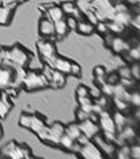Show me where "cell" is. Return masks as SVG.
Segmentation results:
<instances>
[{
    "mask_svg": "<svg viewBox=\"0 0 140 159\" xmlns=\"http://www.w3.org/2000/svg\"><path fill=\"white\" fill-rule=\"evenodd\" d=\"M0 52L3 56V65H9L15 68L19 66L27 69L32 58V54L25 48L17 45V44L12 48H0Z\"/></svg>",
    "mask_w": 140,
    "mask_h": 159,
    "instance_id": "6da1fadb",
    "label": "cell"
},
{
    "mask_svg": "<svg viewBox=\"0 0 140 159\" xmlns=\"http://www.w3.org/2000/svg\"><path fill=\"white\" fill-rule=\"evenodd\" d=\"M27 92H34V90H41V89L49 88V81L45 77L42 72L36 70H27L25 76L23 80L21 85Z\"/></svg>",
    "mask_w": 140,
    "mask_h": 159,
    "instance_id": "7a4b0ae2",
    "label": "cell"
},
{
    "mask_svg": "<svg viewBox=\"0 0 140 159\" xmlns=\"http://www.w3.org/2000/svg\"><path fill=\"white\" fill-rule=\"evenodd\" d=\"M19 123H20V126L32 130L36 135H40L48 126L46 122H45V118H42L40 114H36V113L34 114L23 113L21 116H20Z\"/></svg>",
    "mask_w": 140,
    "mask_h": 159,
    "instance_id": "3957f363",
    "label": "cell"
},
{
    "mask_svg": "<svg viewBox=\"0 0 140 159\" xmlns=\"http://www.w3.org/2000/svg\"><path fill=\"white\" fill-rule=\"evenodd\" d=\"M2 154H4L7 158L11 159H31L33 158L32 151L27 145L23 143H17V142H9L6 146L2 148Z\"/></svg>",
    "mask_w": 140,
    "mask_h": 159,
    "instance_id": "277c9868",
    "label": "cell"
},
{
    "mask_svg": "<svg viewBox=\"0 0 140 159\" xmlns=\"http://www.w3.org/2000/svg\"><path fill=\"white\" fill-rule=\"evenodd\" d=\"M63 134H65V126L59 122H54L50 126H46V129L37 137L40 138V141L48 143V145L58 146V142Z\"/></svg>",
    "mask_w": 140,
    "mask_h": 159,
    "instance_id": "5b68a950",
    "label": "cell"
},
{
    "mask_svg": "<svg viewBox=\"0 0 140 159\" xmlns=\"http://www.w3.org/2000/svg\"><path fill=\"white\" fill-rule=\"evenodd\" d=\"M37 51H38L40 57L42 58L44 64H46L49 66L53 65L54 60L58 56L54 44L52 41H49V40H40L37 43Z\"/></svg>",
    "mask_w": 140,
    "mask_h": 159,
    "instance_id": "8992f818",
    "label": "cell"
},
{
    "mask_svg": "<svg viewBox=\"0 0 140 159\" xmlns=\"http://www.w3.org/2000/svg\"><path fill=\"white\" fill-rule=\"evenodd\" d=\"M42 73L45 74V77L49 81V88H53V89H59V88H63L65 84H66V78L61 72H58L57 69L54 68H50L49 65L45 64L44 65V69H42Z\"/></svg>",
    "mask_w": 140,
    "mask_h": 159,
    "instance_id": "52a82bcc",
    "label": "cell"
},
{
    "mask_svg": "<svg viewBox=\"0 0 140 159\" xmlns=\"http://www.w3.org/2000/svg\"><path fill=\"white\" fill-rule=\"evenodd\" d=\"M78 154L85 159H102L103 158V152L99 150V147L94 143L93 139H90L86 143L79 146Z\"/></svg>",
    "mask_w": 140,
    "mask_h": 159,
    "instance_id": "ba28073f",
    "label": "cell"
},
{
    "mask_svg": "<svg viewBox=\"0 0 140 159\" xmlns=\"http://www.w3.org/2000/svg\"><path fill=\"white\" fill-rule=\"evenodd\" d=\"M98 122H99V127L103 130V134H118L112 116L107 110H103L102 113L98 114Z\"/></svg>",
    "mask_w": 140,
    "mask_h": 159,
    "instance_id": "9c48e42d",
    "label": "cell"
},
{
    "mask_svg": "<svg viewBox=\"0 0 140 159\" xmlns=\"http://www.w3.org/2000/svg\"><path fill=\"white\" fill-rule=\"evenodd\" d=\"M78 126L81 129V133L85 137H87L89 139H93L97 134H99V131H101V127H99L97 121H93V119H90V118L79 121Z\"/></svg>",
    "mask_w": 140,
    "mask_h": 159,
    "instance_id": "30bf717a",
    "label": "cell"
},
{
    "mask_svg": "<svg viewBox=\"0 0 140 159\" xmlns=\"http://www.w3.org/2000/svg\"><path fill=\"white\" fill-rule=\"evenodd\" d=\"M40 9L44 11L45 16H46L48 19H50L53 23L65 19V13L62 11V8L59 6H56V4H42V6L40 7Z\"/></svg>",
    "mask_w": 140,
    "mask_h": 159,
    "instance_id": "8fae6325",
    "label": "cell"
},
{
    "mask_svg": "<svg viewBox=\"0 0 140 159\" xmlns=\"http://www.w3.org/2000/svg\"><path fill=\"white\" fill-rule=\"evenodd\" d=\"M38 32L42 37L49 39V37H54L56 36V29H54V23L48 17H42L40 20L38 24Z\"/></svg>",
    "mask_w": 140,
    "mask_h": 159,
    "instance_id": "7c38bea8",
    "label": "cell"
},
{
    "mask_svg": "<svg viewBox=\"0 0 140 159\" xmlns=\"http://www.w3.org/2000/svg\"><path fill=\"white\" fill-rule=\"evenodd\" d=\"M94 139V143L99 147V150H101L103 154H107V155H112L115 152V145L112 142H108L106 138L102 137L101 134H97L95 137L93 138Z\"/></svg>",
    "mask_w": 140,
    "mask_h": 159,
    "instance_id": "4fadbf2b",
    "label": "cell"
},
{
    "mask_svg": "<svg viewBox=\"0 0 140 159\" xmlns=\"http://www.w3.org/2000/svg\"><path fill=\"white\" fill-rule=\"evenodd\" d=\"M13 107V102L11 99V96L7 94L6 92H0V118L4 119L8 113L12 110Z\"/></svg>",
    "mask_w": 140,
    "mask_h": 159,
    "instance_id": "5bb4252c",
    "label": "cell"
},
{
    "mask_svg": "<svg viewBox=\"0 0 140 159\" xmlns=\"http://www.w3.org/2000/svg\"><path fill=\"white\" fill-rule=\"evenodd\" d=\"M58 146L61 147V148H63V150H66V151L78 154L79 146H81V145H79L77 141H74V139L68 137L66 134H63V135L61 137V139H59V142H58Z\"/></svg>",
    "mask_w": 140,
    "mask_h": 159,
    "instance_id": "9a60e30c",
    "label": "cell"
},
{
    "mask_svg": "<svg viewBox=\"0 0 140 159\" xmlns=\"http://www.w3.org/2000/svg\"><path fill=\"white\" fill-rule=\"evenodd\" d=\"M17 4H9V6H3L0 4V25H7L11 23L12 15L16 9Z\"/></svg>",
    "mask_w": 140,
    "mask_h": 159,
    "instance_id": "2e32d148",
    "label": "cell"
},
{
    "mask_svg": "<svg viewBox=\"0 0 140 159\" xmlns=\"http://www.w3.org/2000/svg\"><path fill=\"white\" fill-rule=\"evenodd\" d=\"M72 65H73V61H70V60L65 58V57L57 56L56 60H54V62H53V65L50 68L57 69L58 72H61L63 74H70L72 73Z\"/></svg>",
    "mask_w": 140,
    "mask_h": 159,
    "instance_id": "e0dca14e",
    "label": "cell"
},
{
    "mask_svg": "<svg viewBox=\"0 0 140 159\" xmlns=\"http://www.w3.org/2000/svg\"><path fill=\"white\" fill-rule=\"evenodd\" d=\"M111 49L115 52V53H123V52H127L129 48V44L126 41V40H123L122 37H112L111 41L108 44Z\"/></svg>",
    "mask_w": 140,
    "mask_h": 159,
    "instance_id": "ac0fdd59",
    "label": "cell"
},
{
    "mask_svg": "<svg viewBox=\"0 0 140 159\" xmlns=\"http://www.w3.org/2000/svg\"><path fill=\"white\" fill-rule=\"evenodd\" d=\"M61 8H62L63 13L68 15V16H73V17H76L77 20L82 19V13H81V11L78 9V7L76 6V4H73L70 2H65L61 6Z\"/></svg>",
    "mask_w": 140,
    "mask_h": 159,
    "instance_id": "d6986e66",
    "label": "cell"
},
{
    "mask_svg": "<svg viewBox=\"0 0 140 159\" xmlns=\"http://www.w3.org/2000/svg\"><path fill=\"white\" fill-rule=\"evenodd\" d=\"M112 119H114V123H115V127H116V133L119 131H122L124 127H126L128 125V122H129V119L124 116L123 111H119L116 110L114 113V116H112Z\"/></svg>",
    "mask_w": 140,
    "mask_h": 159,
    "instance_id": "ffe728a7",
    "label": "cell"
},
{
    "mask_svg": "<svg viewBox=\"0 0 140 159\" xmlns=\"http://www.w3.org/2000/svg\"><path fill=\"white\" fill-rule=\"evenodd\" d=\"M54 29H56V37L57 39H63L69 33V27L66 24V19L58 20L54 23Z\"/></svg>",
    "mask_w": 140,
    "mask_h": 159,
    "instance_id": "44dd1931",
    "label": "cell"
},
{
    "mask_svg": "<svg viewBox=\"0 0 140 159\" xmlns=\"http://www.w3.org/2000/svg\"><path fill=\"white\" fill-rule=\"evenodd\" d=\"M77 31L81 33V34H83V36H89V34H91L93 32H94V25L91 23H89V21H86V20H78L77 21Z\"/></svg>",
    "mask_w": 140,
    "mask_h": 159,
    "instance_id": "7402d4cb",
    "label": "cell"
},
{
    "mask_svg": "<svg viewBox=\"0 0 140 159\" xmlns=\"http://www.w3.org/2000/svg\"><path fill=\"white\" fill-rule=\"evenodd\" d=\"M65 134H66L68 137H70L72 139H74V141H77V139L82 135L78 123H70V125H68L66 127H65Z\"/></svg>",
    "mask_w": 140,
    "mask_h": 159,
    "instance_id": "603a6c76",
    "label": "cell"
},
{
    "mask_svg": "<svg viewBox=\"0 0 140 159\" xmlns=\"http://www.w3.org/2000/svg\"><path fill=\"white\" fill-rule=\"evenodd\" d=\"M131 19L132 16L129 15L128 11H124V12H115V16H114V20L119 24H122L123 27L128 25V24H131Z\"/></svg>",
    "mask_w": 140,
    "mask_h": 159,
    "instance_id": "cb8c5ba5",
    "label": "cell"
},
{
    "mask_svg": "<svg viewBox=\"0 0 140 159\" xmlns=\"http://www.w3.org/2000/svg\"><path fill=\"white\" fill-rule=\"evenodd\" d=\"M116 157L119 159L131 158V148H129V146L126 145V143H123V145H119V148L116 150Z\"/></svg>",
    "mask_w": 140,
    "mask_h": 159,
    "instance_id": "d4e9b609",
    "label": "cell"
},
{
    "mask_svg": "<svg viewBox=\"0 0 140 159\" xmlns=\"http://www.w3.org/2000/svg\"><path fill=\"white\" fill-rule=\"evenodd\" d=\"M114 105L116 107V110H119V111H127L128 110V102L124 101L122 98L114 97Z\"/></svg>",
    "mask_w": 140,
    "mask_h": 159,
    "instance_id": "484cf974",
    "label": "cell"
},
{
    "mask_svg": "<svg viewBox=\"0 0 140 159\" xmlns=\"http://www.w3.org/2000/svg\"><path fill=\"white\" fill-rule=\"evenodd\" d=\"M107 28H108V31L112 32V33H122L124 31V27L122 24L116 23L115 20H111L110 23H107Z\"/></svg>",
    "mask_w": 140,
    "mask_h": 159,
    "instance_id": "4316f807",
    "label": "cell"
},
{
    "mask_svg": "<svg viewBox=\"0 0 140 159\" xmlns=\"http://www.w3.org/2000/svg\"><path fill=\"white\" fill-rule=\"evenodd\" d=\"M128 103H131V105L136 106V107H140V92H131L129 93Z\"/></svg>",
    "mask_w": 140,
    "mask_h": 159,
    "instance_id": "83f0119b",
    "label": "cell"
},
{
    "mask_svg": "<svg viewBox=\"0 0 140 159\" xmlns=\"http://www.w3.org/2000/svg\"><path fill=\"white\" fill-rule=\"evenodd\" d=\"M119 78H132L131 76V68L128 66H122L119 69Z\"/></svg>",
    "mask_w": 140,
    "mask_h": 159,
    "instance_id": "f1b7e54d",
    "label": "cell"
},
{
    "mask_svg": "<svg viewBox=\"0 0 140 159\" xmlns=\"http://www.w3.org/2000/svg\"><path fill=\"white\" fill-rule=\"evenodd\" d=\"M127 52H128L129 58L135 60V61H139V60H140V51H139L136 47H135V48H129Z\"/></svg>",
    "mask_w": 140,
    "mask_h": 159,
    "instance_id": "f546056e",
    "label": "cell"
},
{
    "mask_svg": "<svg viewBox=\"0 0 140 159\" xmlns=\"http://www.w3.org/2000/svg\"><path fill=\"white\" fill-rule=\"evenodd\" d=\"M94 103H97V105H98V106H101L103 110H106V109H107V105H108L107 96H104V94H103V96H102V97H99Z\"/></svg>",
    "mask_w": 140,
    "mask_h": 159,
    "instance_id": "4dcf8cb0",
    "label": "cell"
},
{
    "mask_svg": "<svg viewBox=\"0 0 140 159\" xmlns=\"http://www.w3.org/2000/svg\"><path fill=\"white\" fill-rule=\"evenodd\" d=\"M81 74H82V69H81V66H79L77 62H73V65H72V73H70V76L81 77Z\"/></svg>",
    "mask_w": 140,
    "mask_h": 159,
    "instance_id": "1f68e13d",
    "label": "cell"
},
{
    "mask_svg": "<svg viewBox=\"0 0 140 159\" xmlns=\"http://www.w3.org/2000/svg\"><path fill=\"white\" fill-rule=\"evenodd\" d=\"M131 76L135 80H140V65L139 64H133L131 66Z\"/></svg>",
    "mask_w": 140,
    "mask_h": 159,
    "instance_id": "d6a6232c",
    "label": "cell"
},
{
    "mask_svg": "<svg viewBox=\"0 0 140 159\" xmlns=\"http://www.w3.org/2000/svg\"><path fill=\"white\" fill-rule=\"evenodd\" d=\"M89 96H90V92L86 86L81 85L77 88V97H89Z\"/></svg>",
    "mask_w": 140,
    "mask_h": 159,
    "instance_id": "836d02e7",
    "label": "cell"
},
{
    "mask_svg": "<svg viewBox=\"0 0 140 159\" xmlns=\"http://www.w3.org/2000/svg\"><path fill=\"white\" fill-rule=\"evenodd\" d=\"M95 27H97V31L99 32V33H106V32H108V28H107V24L104 23V21H99L95 24Z\"/></svg>",
    "mask_w": 140,
    "mask_h": 159,
    "instance_id": "e575fe53",
    "label": "cell"
},
{
    "mask_svg": "<svg viewBox=\"0 0 140 159\" xmlns=\"http://www.w3.org/2000/svg\"><path fill=\"white\" fill-rule=\"evenodd\" d=\"M131 158H135V159H140V145H135V146H131Z\"/></svg>",
    "mask_w": 140,
    "mask_h": 159,
    "instance_id": "d590c367",
    "label": "cell"
},
{
    "mask_svg": "<svg viewBox=\"0 0 140 159\" xmlns=\"http://www.w3.org/2000/svg\"><path fill=\"white\" fill-rule=\"evenodd\" d=\"M77 21L78 20L76 17H73V16H68L66 17V24H68L69 29H76L77 28Z\"/></svg>",
    "mask_w": 140,
    "mask_h": 159,
    "instance_id": "8d00e7d4",
    "label": "cell"
},
{
    "mask_svg": "<svg viewBox=\"0 0 140 159\" xmlns=\"http://www.w3.org/2000/svg\"><path fill=\"white\" fill-rule=\"evenodd\" d=\"M106 82H108L110 85H116V84H119V76L118 74H111V76L106 77Z\"/></svg>",
    "mask_w": 140,
    "mask_h": 159,
    "instance_id": "74e56055",
    "label": "cell"
},
{
    "mask_svg": "<svg viewBox=\"0 0 140 159\" xmlns=\"http://www.w3.org/2000/svg\"><path fill=\"white\" fill-rule=\"evenodd\" d=\"M131 24L133 25V28H136L138 31H140V13H138L136 16H133L131 19Z\"/></svg>",
    "mask_w": 140,
    "mask_h": 159,
    "instance_id": "f35d334b",
    "label": "cell"
},
{
    "mask_svg": "<svg viewBox=\"0 0 140 159\" xmlns=\"http://www.w3.org/2000/svg\"><path fill=\"white\" fill-rule=\"evenodd\" d=\"M3 65V56H2V52H0V66Z\"/></svg>",
    "mask_w": 140,
    "mask_h": 159,
    "instance_id": "ab89813d",
    "label": "cell"
},
{
    "mask_svg": "<svg viewBox=\"0 0 140 159\" xmlns=\"http://www.w3.org/2000/svg\"><path fill=\"white\" fill-rule=\"evenodd\" d=\"M2 137H3V127L0 125V139H2Z\"/></svg>",
    "mask_w": 140,
    "mask_h": 159,
    "instance_id": "60d3db41",
    "label": "cell"
},
{
    "mask_svg": "<svg viewBox=\"0 0 140 159\" xmlns=\"http://www.w3.org/2000/svg\"><path fill=\"white\" fill-rule=\"evenodd\" d=\"M110 2H111V3H120L122 0H110Z\"/></svg>",
    "mask_w": 140,
    "mask_h": 159,
    "instance_id": "b9f144b4",
    "label": "cell"
},
{
    "mask_svg": "<svg viewBox=\"0 0 140 159\" xmlns=\"http://www.w3.org/2000/svg\"><path fill=\"white\" fill-rule=\"evenodd\" d=\"M136 48H138V49H139V51H140V43L138 44V47H136Z\"/></svg>",
    "mask_w": 140,
    "mask_h": 159,
    "instance_id": "7bdbcfd3",
    "label": "cell"
},
{
    "mask_svg": "<svg viewBox=\"0 0 140 159\" xmlns=\"http://www.w3.org/2000/svg\"><path fill=\"white\" fill-rule=\"evenodd\" d=\"M139 92H140V86H139Z\"/></svg>",
    "mask_w": 140,
    "mask_h": 159,
    "instance_id": "ee69618b",
    "label": "cell"
}]
</instances>
